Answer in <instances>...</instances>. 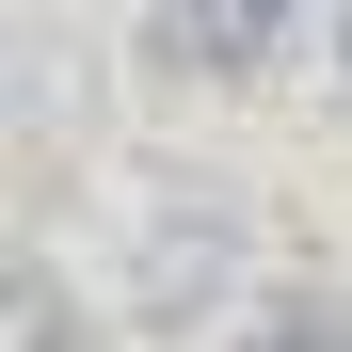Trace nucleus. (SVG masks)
<instances>
[{"label":"nucleus","instance_id":"1","mask_svg":"<svg viewBox=\"0 0 352 352\" xmlns=\"http://www.w3.org/2000/svg\"><path fill=\"white\" fill-rule=\"evenodd\" d=\"M288 16H305V0H160L144 48H160L176 80H256L272 48H288Z\"/></svg>","mask_w":352,"mask_h":352},{"label":"nucleus","instance_id":"2","mask_svg":"<svg viewBox=\"0 0 352 352\" xmlns=\"http://www.w3.org/2000/svg\"><path fill=\"white\" fill-rule=\"evenodd\" d=\"M336 80H352V0H336Z\"/></svg>","mask_w":352,"mask_h":352}]
</instances>
